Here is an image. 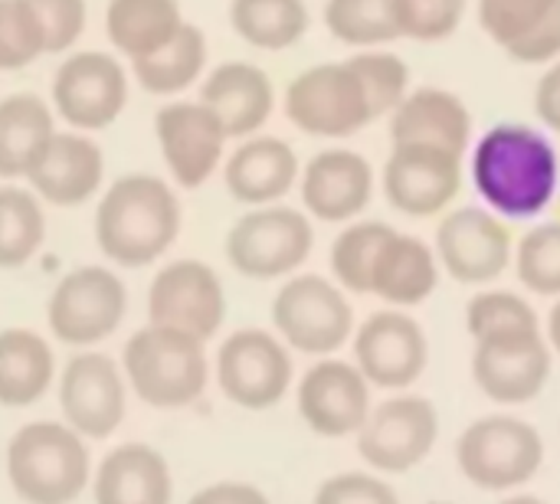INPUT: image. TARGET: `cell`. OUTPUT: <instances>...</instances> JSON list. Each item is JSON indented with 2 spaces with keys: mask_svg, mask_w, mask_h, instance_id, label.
Segmentation results:
<instances>
[{
  "mask_svg": "<svg viewBox=\"0 0 560 504\" xmlns=\"http://www.w3.org/2000/svg\"><path fill=\"white\" fill-rule=\"evenodd\" d=\"M226 315V298L217 272L203 262L184 259L158 272L148 292V318L158 328L184 331L197 341L217 335Z\"/></svg>",
  "mask_w": 560,
  "mask_h": 504,
  "instance_id": "cell-15",
  "label": "cell"
},
{
  "mask_svg": "<svg viewBox=\"0 0 560 504\" xmlns=\"http://www.w3.org/2000/svg\"><path fill=\"white\" fill-rule=\"evenodd\" d=\"M548 341H551V348L560 354V298L555 302L551 315H548Z\"/></svg>",
  "mask_w": 560,
  "mask_h": 504,
  "instance_id": "cell-46",
  "label": "cell"
},
{
  "mask_svg": "<svg viewBox=\"0 0 560 504\" xmlns=\"http://www.w3.org/2000/svg\"><path fill=\"white\" fill-rule=\"evenodd\" d=\"M515 272L528 292L560 298V220L538 223L518 239Z\"/></svg>",
  "mask_w": 560,
  "mask_h": 504,
  "instance_id": "cell-38",
  "label": "cell"
},
{
  "mask_svg": "<svg viewBox=\"0 0 560 504\" xmlns=\"http://www.w3.org/2000/svg\"><path fill=\"white\" fill-rule=\"evenodd\" d=\"M469 151L476 194L502 220H535L558 200L560 151L545 128L499 121Z\"/></svg>",
  "mask_w": 560,
  "mask_h": 504,
  "instance_id": "cell-1",
  "label": "cell"
},
{
  "mask_svg": "<svg viewBox=\"0 0 560 504\" xmlns=\"http://www.w3.org/2000/svg\"><path fill=\"white\" fill-rule=\"evenodd\" d=\"M354 367L381 390L410 387L430 361V341L417 318L400 308L371 315L354 338Z\"/></svg>",
  "mask_w": 560,
  "mask_h": 504,
  "instance_id": "cell-16",
  "label": "cell"
},
{
  "mask_svg": "<svg viewBox=\"0 0 560 504\" xmlns=\"http://www.w3.org/2000/svg\"><path fill=\"white\" fill-rule=\"evenodd\" d=\"M52 115L36 95L0 102V177H26L52 141Z\"/></svg>",
  "mask_w": 560,
  "mask_h": 504,
  "instance_id": "cell-28",
  "label": "cell"
},
{
  "mask_svg": "<svg viewBox=\"0 0 560 504\" xmlns=\"http://www.w3.org/2000/svg\"><path fill=\"white\" fill-rule=\"evenodd\" d=\"M128 98L125 69L105 52H79L66 59L52 82L56 112L75 128H105Z\"/></svg>",
  "mask_w": 560,
  "mask_h": 504,
  "instance_id": "cell-17",
  "label": "cell"
},
{
  "mask_svg": "<svg viewBox=\"0 0 560 504\" xmlns=\"http://www.w3.org/2000/svg\"><path fill=\"white\" fill-rule=\"evenodd\" d=\"M217 380L236 407L269 410L285 397L292 384V358L272 335L243 328L223 341L217 358Z\"/></svg>",
  "mask_w": 560,
  "mask_h": 504,
  "instance_id": "cell-12",
  "label": "cell"
},
{
  "mask_svg": "<svg viewBox=\"0 0 560 504\" xmlns=\"http://www.w3.org/2000/svg\"><path fill=\"white\" fill-rule=\"evenodd\" d=\"M125 374L144 403L158 410L187 407L207 387L203 341L148 325L125 344Z\"/></svg>",
  "mask_w": 560,
  "mask_h": 504,
  "instance_id": "cell-4",
  "label": "cell"
},
{
  "mask_svg": "<svg viewBox=\"0 0 560 504\" xmlns=\"http://www.w3.org/2000/svg\"><path fill=\"white\" fill-rule=\"evenodd\" d=\"M187 504H269V499L259 489H253V485L220 482V485H210V489L197 492Z\"/></svg>",
  "mask_w": 560,
  "mask_h": 504,
  "instance_id": "cell-45",
  "label": "cell"
},
{
  "mask_svg": "<svg viewBox=\"0 0 560 504\" xmlns=\"http://www.w3.org/2000/svg\"><path fill=\"white\" fill-rule=\"evenodd\" d=\"M108 39L131 59H144L164 49L184 26L177 0H112L108 3Z\"/></svg>",
  "mask_w": 560,
  "mask_h": 504,
  "instance_id": "cell-29",
  "label": "cell"
},
{
  "mask_svg": "<svg viewBox=\"0 0 560 504\" xmlns=\"http://www.w3.org/2000/svg\"><path fill=\"white\" fill-rule=\"evenodd\" d=\"M325 26L338 43L354 49H384L400 39L394 0H328Z\"/></svg>",
  "mask_w": 560,
  "mask_h": 504,
  "instance_id": "cell-33",
  "label": "cell"
},
{
  "mask_svg": "<svg viewBox=\"0 0 560 504\" xmlns=\"http://www.w3.org/2000/svg\"><path fill=\"white\" fill-rule=\"evenodd\" d=\"M7 476L26 504H69L89 482V453L75 430L30 423L10 439Z\"/></svg>",
  "mask_w": 560,
  "mask_h": 504,
  "instance_id": "cell-3",
  "label": "cell"
},
{
  "mask_svg": "<svg viewBox=\"0 0 560 504\" xmlns=\"http://www.w3.org/2000/svg\"><path fill=\"white\" fill-rule=\"evenodd\" d=\"M158 141L174 180L200 187L213 174L226 134L217 115L200 102H174L158 112Z\"/></svg>",
  "mask_w": 560,
  "mask_h": 504,
  "instance_id": "cell-22",
  "label": "cell"
},
{
  "mask_svg": "<svg viewBox=\"0 0 560 504\" xmlns=\"http://www.w3.org/2000/svg\"><path fill=\"white\" fill-rule=\"evenodd\" d=\"M233 30L256 49H289L308 30L305 0H233L230 3Z\"/></svg>",
  "mask_w": 560,
  "mask_h": 504,
  "instance_id": "cell-31",
  "label": "cell"
},
{
  "mask_svg": "<svg viewBox=\"0 0 560 504\" xmlns=\"http://www.w3.org/2000/svg\"><path fill=\"white\" fill-rule=\"evenodd\" d=\"M223 177L240 203L269 207L292 190L299 177V157L282 138H249L233 151Z\"/></svg>",
  "mask_w": 560,
  "mask_h": 504,
  "instance_id": "cell-26",
  "label": "cell"
},
{
  "mask_svg": "<svg viewBox=\"0 0 560 504\" xmlns=\"http://www.w3.org/2000/svg\"><path fill=\"white\" fill-rule=\"evenodd\" d=\"M502 504H545L541 499H535V495H515V499H509V502Z\"/></svg>",
  "mask_w": 560,
  "mask_h": 504,
  "instance_id": "cell-47",
  "label": "cell"
},
{
  "mask_svg": "<svg viewBox=\"0 0 560 504\" xmlns=\"http://www.w3.org/2000/svg\"><path fill=\"white\" fill-rule=\"evenodd\" d=\"M272 82L253 62H223L200 89V105L210 108L226 138H243L262 128L272 112Z\"/></svg>",
  "mask_w": 560,
  "mask_h": 504,
  "instance_id": "cell-23",
  "label": "cell"
},
{
  "mask_svg": "<svg viewBox=\"0 0 560 504\" xmlns=\"http://www.w3.org/2000/svg\"><path fill=\"white\" fill-rule=\"evenodd\" d=\"M456 462L472 485L486 492H509L538 476L545 443L525 420L486 417L459 436Z\"/></svg>",
  "mask_w": 560,
  "mask_h": 504,
  "instance_id": "cell-5",
  "label": "cell"
},
{
  "mask_svg": "<svg viewBox=\"0 0 560 504\" xmlns=\"http://www.w3.org/2000/svg\"><path fill=\"white\" fill-rule=\"evenodd\" d=\"M433 504H446V502H433Z\"/></svg>",
  "mask_w": 560,
  "mask_h": 504,
  "instance_id": "cell-49",
  "label": "cell"
},
{
  "mask_svg": "<svg viewBox=\"0 0 560 504\" xmlns=\"http://www.w3.org/2000/svg\"><path fill=\"white\" fill-rule=\"evenodd\" d=\"M394 236V226L381 223V220H364V223H351L348 230H341V236L331 246V272L335 279L358 295L371 292V272L374 262L384 249V243Z\"/></svg>",
  "mask_w": 560,
  "mask_h": 504,
  "instance_id": "cell-34",
  "label": "cell"
},
{
  "mask_svg": "<svg viewBox=\"0 0 560 504\" xmlns=\"http://www.w3.org/2000/svg\"><path fill=\"white\" fill-rule=\"evenodd\" d=\"M46 220L39 203L16 187H0V269L23 266L43 243Z\"/></svg>",
  "mask_w": 560,
  "mask_h": 504,
  "instance_id": "cell-35",
  "label": "cell"
},
{
  "mask_svg": "<svg viewBox=\"0 0 560 504\" xmlns=\"http://www.w3.org/2000/svg\"><path fill=\"white\" fill-rule=\"evenodd\" d=\"M289 121L315 138H351L374 121L361 79L345 62H322L289 82Z\"/></svg>",
  "mask_w": 560,
  "mask_h": 504,
  "instance_id": "cell-6",
  "label": "cell"
},
{
  "mask_svg": "<svg viewBox=\"0 0 560 504\" xmlns=\"http://www.w3.org/2000/svg\"><path fill=\"white\" fill-rule=\"evenodd\" d=\"M315 233L292 207H259L236 220L226 236V259L246 279H279L295 272L312 253Z\"/></svg>",
  "mask_w": 560,
  "mask_h": 504,
  "instance_id": "cell-7",
  "label": "cell"
},
{
  "mask_svg": "<svg viewBox=\"0 0 560 504\" xmlns=\"http://www.w3.org/2000/svg\"><path fill=\"white\" fill-rule=\"evenodd\" d=\"M302 420L328 439L361 433L371 417V390L364 374L345 361L315 364L299 384Z\"/></svg>",
  "mask_w": 560,
  "mask_h": 504,
  "instance_id": "cell-18",
  "label": "cell"
},
{
  "mask_svg": "<svg viewBox=\"0 0 560 504\" xmlns=\"http://www.w3.org/2000/svg\"><path fill=\"white\" fill-rule=\"evenodd\" d=\"M279 335L302 354H331L354 331V312L345 292L322 276L289 279L272 305Z\"/></svg>",
  "mask_w": 560,
  "mask_h": 504,
  "instance_id": "cell-8",
  "label": "cell"
},
{
  "mask_svg": "<svg viewBox=\"0 0 560 504\" xmlns=\"http://www.w3.org/2000/svg\"><path fill=\"white\" fill-rule=\"evenodd\" d=\"M43 33V52L72 46L85 26V0H23Z\"/></svg>",
  "mask_w": 560,
  "mask_h": 504,
  "instance_id": "cell-42",
  "label": "cell"
},
{
  "mask_svg": "<svg viewBox=\"0 0 560 504\" xmlns=\"http://www.w3.org/2000/svg\"><path fill=\"white\" fill-rule=\"evenodd\" d=\"M102 151L82 134H52L33 171L30 184L52 207H75L89 200L102 184Z\"/></svg>",
  "mask_w": 560,
  "mask_h": 504,
  "instance_id": "cell-24",
  "label": "cell"
},
{
  "mask_svg": "<svg viewBox=\"0 0 560 504\" xmlns=\"http://www.w3.org/2000/svg\"><path fill=\"white\" fill-rule=\"evenodd\" d=\"M387 125L394 144H427L459 157L472 148V112L453 89H410L404 102L387 115Z\"/></svg>",
  "mask_w": 560,
  "mask_h": 504,
  "instance_id": "cell-19",
  "label": "cell"
},
{
  "mask_svg": "<svg viewBox=\"0 0 560 504\" xmlns=\"http://www.w3.org/2000/svg\"><path fill=\"white\" fill-rule=\"evenodd\" d=\"M125 302L128 295L118 276L98 266H85L56 285L46 321L66 344H95L121 325Z\"/></svg>",
  "mask_w": 560,
  "mask_h": 504,
  "instance_id": "cell-11",
  "label": "cell"
},
{
  "mask_svg": "<svg viewBox=\"0 0 560 504\" xmlns=\"http://www.w3.org/2000/svg\"><path fill=\"white\" fill-rule=\"evenodd\" d=\"M384 197L407 216H436L463 190V157L427 144H394L384 164Z\"/></svg>",
  "mask_w": 560,
  "mask_h": 504,
  "instance_id": "cell-10",
  "label": "cell"
},
{
  "mask_svg": "<svg viewBox=\"0 0 560 504\" xmlns=\"http://www.w3.org/2000/svg\"><path fill=\"white\" fill-rule=\"evenodd\" d=\"M95 504H171L167 462L141 443L118 446L95 472Z\"/></svg>",
  "mask_w": 560,
  "mask_h": 504,
  "instance_id": "cell-27",
  "label": "cell"
},
{
  "mask_svg": "<svg viewBox=\"0 0 560 504\" xmlns=\"http://www.w3.org/2000/svg\"><path fill=\"white\" fill-rule=\"evenodd\" d=\"M180 203L174 190L151 177L131 174L108 187L95 213L98 249L121 266H148L177 239Z\"/></svg>",
  "mask_w": 560,
  "mask_h": 504,
  "instance_id": "cell-2",
  "label": "cell"
},
{
  "mask_svg": "<svg viewBox=\"0 0 560 504\" xmlns=\"http://www.w3.org/2000/svg\"><path fill=\"white\" fill-rule=\"evenodd\" d=\"M59 407L69 430L105 439L125 417V384L105 354H79L69 361L59 384Z\"/></svg>",
  "mask_w": 560,
  "mask_h": 504,
  "instance_id": "cell-20",
  "label": "cell"
},
{
  "mask_svg": "<svg viewBox=\"0 0 560 504\" xmlns=\"http://www.w3.org/2000/svg\"><path fill=\"white\" fill-rule=\"evenodd\" d=\"M348 66L354 69V75L364 85L374 121L387 118L404 102V95L410 92V66L404 56H397L387 46L384 49H358L348 59Z\"/></svg>",
  "mask_w": 560,
  "mask_h": 504,
  "instance_id": "cell-36",
  "label": "cell"
},
{
  "mask_svg": "<svg viewBox=\"0 0 560 504\" xmlns=\"http://www.w3.org/2000/svg\"><path fill=\"white\" fill-rule=\"evenodd\" d=\"M558 7L560 0H476V16H479L482 33L509 56Z\"/></svg>",
  "mask_w": 560,
  "mask_h": 504,
  "instance_id": "cell-37",
  "label": "cell"
},
{
  "mask_svg": "<svg viewBox=\"0 0 560 504\" xmlns=\"http://www.w3.org/2000/svg\"><path fill=\"white\" fill-rule=\"evenodd\" d=\"M440 436V417L423 397H397L371 410L358 433V449L381 472H410L420 466Z\"/></svg>",
  "mask_w": 560,
  "mask_h": 504,
  "instance_id": "cell-14",
  "label": "cell"
},
{
  "mask_svg": "<svg viewBox=\"0 0 560 504\" xmlns=\"http://www.w3.org/2000/svg\"><path fill=\"white\" fill-rule=\"evenodd\" d=\"M466 325L469 335L479 338H492V335H509V331H541L538 312L515 292H479L469 308H466Z\"/></svg>",
  "mask_w": 560,
  "mask_h": 504,
  "instance_id": "cell-39",
  "label": "cell"
},
{
  "mask_svg": "<svg viewBox=\"0 0 560 504\" xmlns=\"http://www.w3.org/2000/svg\"><path fill=\"white\" fill-rule=\"evenodd\" d=\"M440 285V259L430 243L410 233H397L384 243L374 272H371V295L384 298L397 308L423 305Z\"/></svg>",
  "mask_w": 560,
  "mask_h": 504,
  "instance_id": "cell-25",
  "label": "cell"
},
{
  "mask_svg": "<svg viewBox=\"0 0 560 504\" xmlns=\"http://www.w3.org/2000/svg\"><path fill=\"white\" fill-rule=\"evenodd\" d=\"M469 0H394L400 39L413 43H446L466 20Z\"/></svg>",
  "mask_w": 560,
  "mask_h": 504,
  "instance_id": "cell-40",
  "label": "cell"
},
{
  "mask_svg": "<svg viewBox=\"0 0 560 504\" xmlns=\"http://www.w3.org/2000/svg\"><path fill=\"white\" fill-rule=\"evenodd\" d=\"M203 59H207L203 33L197 26L184 23L164 49H158L144 59H135V79L154 95H174L200 75Z\"/></svg>",
  "mask_w": 560,
  "mask_h": 504,
  "instance_id": "cell-32",
  "label": "cell"
},
{
  "mask_svg": "<svg viewBox=\"0 0 560 504\" xmlns=\"http://www.w3.org/2000/svg\"><path fill=\"white\" fill-rule=\"evenodd\" d=\"M43 52V33L23 0H0V69H20Z\"/></svg>",
  "mask_w": 560,
  "mask_h": 504,
  "instance_id": "cell-41",
  "label": "cell"
},
{
  "mask_svg": "<svg viewBox=\"0 0 560 504\" xmlns=\"http://www.w3.org/2000/svg\"><path fill=\"white\" fill-rule=\"evenodd\" d=\"M374 197V167L351 148L318 151L302 174V203L325 223H348Z\"/></svg>",
  "mask_w": 560,
  "mask_h": 504,
  "instance_id": "cell-21",
  "label": "cell"
},
{
  "mask_svg": "<svg viewBox=\"0 0 560 504\" xmlns=\"http://www.w3.org/2000/svg\"><path fill=\"white\" fill-rule=\"evenodd\" d=\"M551 374V348L541 331H509L476 341L472 377L495 403L535 400Z\"/></svg>",
  "mask_w": 560,
  "mask_h": 504,
  "instance_id": "cell-13",
  "label": "cell"
},
{
  "mask_svg": "<svg viewBox=\"0 0 560 504\" xmlns=\"http://www.w3.org/2000/svg\"><path fill=\"white\" fill-rule=\"evenodd\" d=\"M512 230L489 207H456L436 226V259L463 285H489L512 266Z\"/></svg>",
  "mask_w": 560,
  "mask_h": 504,
  "instance_id": "cell-9",
  "label": "cell"
},
{
  "mask_svg": "<svg viewBox=\"0 0 560 504\" xmlns=\"http://www.w3.org/2000/svg\"><path fill=\"white\" fill-rule=\"evenodd\" d=\"M52 384L49 344L23 328L0 331V403L26 407L39 400Z\"/></svg>",
  "mask_w": 560,
  "mask_h": 504,
  "instance_id": "cell-30",
  "label": "cell"
},
{
  "mask_svg": "<svg viewBox=\"0 0 560 504\" xmlns=\"http://www.w3.org/2000/svg\"><path fill=\"white\" fill-rule=\"evenodd\" d=\"M538 128L548 134H560V59L548 62L535 82V98H532Z\"/></svg>",
  "mask_w": 560,
  "mask_h": 504,
  "instance_id": "cell-44",
  "label": "cell"
},
{
  "mask_svg": "<svg viewBox=\"0 0 560 504\" xmlns=\"http://www.w3.org/2000/svg\"><path fill=\"white\" fill-rule=\"evenodd\" d=\"M558 207H560V184H558Z\"/></svg>",
  "mask_w": 560,
  "mask_h": 504,
  "instance_id": "cell-48",
  "label": "cell"
},
{
  "mask_svg": "<svg viewBox=\"0 0 560 504\" xmlns=\"http://www.w3.org/2000/svg\"><path fill=\"white\" fill-rule=\"evenodd\" d=\"M315 504H400V499L387 482H381L374 476L345 472V476L328 479L318 489Z\"/></svg>",
  "mask_w": 560,
  "mask_h": 504,
  "instance_id": "cell-43",
  "label": "cell"
}]
</instances>
